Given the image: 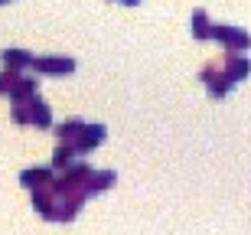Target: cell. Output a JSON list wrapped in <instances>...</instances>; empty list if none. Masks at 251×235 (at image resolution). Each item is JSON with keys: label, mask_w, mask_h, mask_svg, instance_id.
Wrapping results in <instances>:
<instances>
[{"label": "cell", "mask_w": 251, "mask_h": 235, "mask_svg": "<svg viewBox=\"0 0 251 235\" xmlns=\"http://www.w3.org/2000/svg\"><path fill=\"white\" fill-rule=\"evenodd\" d=\"M52 180H56V170H52V167H26L23 173H20V186L33 193V189L49 186Z\"/></svg>", "instance_id": "8992f818"}, {"label": "cell", "mask_w": 251, "mask_h": 235, "mask_svg": "<svg viewBox=\"0 0 251 235\" xmlns=\"http://www.w3.org/2000/svg\"><path fill=\"white\" fill-rule=\"evenodd\" d=\"M222 72H225V78H228L232 85H238V82H245V78L251 76V59L245 56V52H228Z\"/></svg>", "instance_id": "277c9868"}, {"label": "cell", "mask_w": 251, "mask_h": 235, "mask_svg": "<svg viewBox=\"0 0 251 235\" xmlns=\"http://www.w3.org/2000/svg\"><path fill=\"white\" fill-rule=\"evenodd\" d=\"M13 121L17 124H29V102H13Z\"/></svg>", "instance_id": "5bb4252c"}, {"label": "cell", "mask_w": 251, "mask_h": 235, "mask_svg": "<svg viewBox=\"0 0 251 235\" xmlns=\"http://www.w3.org/2000/svg\"><path fill=\"white\" fill-rule=\"evenodd\" d=\"M78 157H82V154H78L75 141H59V147L52 151V170H69Z\"/></svg>", "instance_id": "9c48e42d"}, {"label": "cell", "mask_w": 251, "mask_h": 235, "mask_svg": "<svg viewBox=\"0 0 251 235\" xmlns=\"http://www.w3.org/2000/svg\"><path fill=\"white\" fill-rule=\"evenodd\" d=\"M29 69H36V76H72L75 59H69V56H39V59H33Z\"/></svg>", "instance_id": "7a4b0ae2"}, {"label": "cell", "mask_w": 251, "mask_h": 235, "mask_svg": "<svg viewBox=\"0 0 251 235\" xmlns=\"http://www.w3.org/2000/svg\"><path fill=\"white\" fill-rule=\"evenodd\" d=\"M33 52H26V49H3L0 52V62H3V69H10V72H23V69L33 66Z\"/></svg>", "instance_id": "52a82bcc"}, {"label": "cell", "mask_w": 251, "mask_h": 235, "mask_svg": "<svg viewBox=\"0 0 251 235\" xmlns=\"http://www.w3.org/2000/svg\"><path fill=\"white\" fill-rule=\"evenodd\" d=\"M118 3H124V7H137L140 0H118Z\"/></svg>", "instance_id": "2e32d148"}, {"label": "cell", "mask_w": 251, "mask_h": 235, "mask_svg": "<svg viewBox=\"0 0 251 235\" xmlns=\"http://www.w3.org/2000/svg\"><path fill=\"white\" fill-rule=\"evenodd\" d=\"M104 137H108V128L104 124H85L82 134L75 137V147H78V154H92L95 147H101Z\"/></svg>", "instance_id": "5b68a950"}, {"label": "cell", "mask_w": 251, "mask_h": 235, "mask_svg": "<svg viewBox=\"0 0 251 235\" xmlns=\"http://www.w3.org/2000/svg\"><path fill=\"white\" fill-rule=\"evenodd\" d=\"M82 128H85V121L82 118H69V121H62V124H56V137L59 141H75L78 134H82Z\"/></svg>", "instance_id": "4fadbf2b"}, {"label": "cell", "mask_w": 251, "mask_h": 235, "mask_svg": "<svg viewBox=\"0 0 251 235\" xmlns=\"http://www.w3.org/2000/svg\"><path fill=\"white\" fill-rule=\"evenodd\" d=\"M3 3H10V0H0V7H3Z\"/></svg>", "instance_id": "e0dca14e"}, {"label": "cell", "mask_w": 251, "mask_h": 235, "mask_svg": "<svg viewBox=\"0 0 251 235\" xmlns=\"http://www.w3.org/2000/svg\"><path fill=\"white\" fill-rule=\"evenodd\" d=\"M29 124H36L39 131H46V128H52V108H49L43 98H29Z\"/></svg>", "instance_id": "30bf717a"}, {"label": "cell", "mask_w": 251, "mask_h": 235, "mask_svg": "<svg viewBox=\"0 0 251 235\" xmlns=\"http://www.w3.org/2000/svg\"><path fill=\"white\" fill-rule=\"evenodd\" d=\"M212 29H215V23L209 20V13H205V10H193V17H189V33H193V39L205 43V39H212Z\"/></svg>", "instance_id": "ba28073f"}, {"label": "cell", "mask_w": 251, "mask_h": 235, "mask_svg": "<svg viewBox=\"0 0 251 235\" xmlns=\"http://www.w3.org/2000/svg\"><path fill=\"white\" fill-rule=\"evenodd\" d=\"M36 95H39V78H23L20 76L7 98L10 102H29V98H36Z\"/></svg>", "instance_id": "7c38bea8"}, {"label": "cell", "mask_w": 251, "mask_h": 235, "mask_svg": "<svg viewBox=\"0 0 251 235\" xmlns=\"http://www.w3.org/2000/svg\"><path fill=\"white\" fill-rule=\"evenodd\" d=\"M199 78H202V85H205V92H209V98H215V102H222L225 95L235 88V85L225 78V72H219L215 66H205L202 72H199Z\"/></svg>", "instance_id": "3957f363"}, {"label": "cell", "mask_w": 251, "mask_h": 235, "mask_svg": "<svg viewBox=\"0 0 251 235\" xmlns=\"http://www.w3.org/2000/svg\"><path fill=\"white\" fill-rule=\"evenodd\" d=\"M212 39H215V43H222L228 52H248V49H251V33L242 29V26H232V23H215Z\"/></svg>", "instance_id": "6da1fadb"}, {"label": "cell", "mask_w": 251, "mask_h": 235, "mask_svg": "<svg viewBox=\"0 0 251 235\" xmlns=\"http://www.w3.org/2000/svg\"><path fill=\"white\" fill-rule=\"evenodd\" d=\"M114 180H118V177H114V170H92V177H88V189H85L88 199L108 193V189L114 186Z\"/></svg>", "instance_id": "8fae6325"}, {"label": "cell", "mask_w": 251, "mask_h": 235, "mask_svg": "<svg viewBox=\"0 0 251 235\" xmlns=\"http://www.w3.org/2000/svg\"><path fill=\"white\" fill-rule=\"evenodd\" d=\"M17 78H20V72H10V69H3V72H0V95H10V88L17 85Z\"/></svg>", "instance_id": "9a60e30c"}]
</instances>
